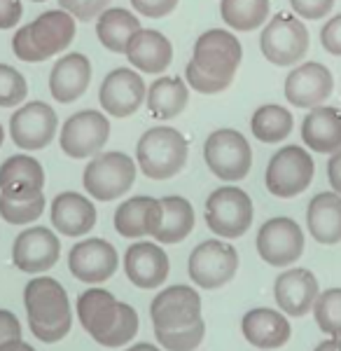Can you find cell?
I'll use <instances>...</instances> for the list:
<instances>
[{
  "mask_svg": "<svg viewBox=\"0 0 341 351\" xmlns=\"http://www.w3.org/2000/svg\"><path fill=\"white\" fill-rule=\"evenodd\" d=\"M77 319L101 347L117 349L138 332V314L103 288H89L77 298Z\"/></svg>",
  "mask_w": 341,
  "mask_h": 351,
  "instance_id": "6da1fadb",
  "label": "cell"
},
{
  "mask_svg": "<svg viewBox=\"0 0 341 351\" xmlns=\"http://www.w3.org/2000/svg\"><path fill=\"white\" fill-rule=\"evenodd\" d=\"M31 332L40 342H61L73 326V311L64 286L52 276H36L24 291Z\"/></svg>",
  "mask_w": 341,
  "mask_h": 351,
  "instance_id": "7a4b0ae2",
  "label": "cell"
},
{
  "mask_svg": "<svg viewBox=\"0 0 341 351\" xmlns=\"http://www.w3.org/2000/svg\"><path fill=\"white\" fill-rule=\"evenodd\" d=\"M75 16L66 10H47L31 24L21 26L12 38V52L26 64H42L66 52L75 40Z\"/></svg>",
  "mask_w": 341,
  "mask_h": 351,
  "instance_id": "3957f363",
  "label": "cell"
},
{
  "mask_svg": "<svg viewBox=\"0 0 341 351\" xmlns=\"http://www.w3.org/2000/svg\"><path fill=\"white\" fill-rule=\"evenodd\" d=\"M190 157L187 138L173 127H152L136 145V162L150 180H168L185 169Z\"/></svg>",
  "mask_w": 341,
  "mask_h": 351,
  "instance_id": "277c9868",
  "label": "cell"
},
{
  "mask_svg": "<svg viewBox=\"0 0 341 351\" xmlns=\"http://www.w3.org/2000/svg\"><path fill=\"white\" fill-rule=\"evenodd\" d=\"M243 61V47L231 31L210 28L197 38L192 49V64L206 77L227 89L234 82V75Z\"/></svg>",
  "mask_w": 341,
  "mask_h": 351,
  "instance_id": "5b68a950",
  "label": "cell"
},
{
  "mask_svg": "<svg viewBox=\"0 0 341 351\" xmlns=\"http://www.w3.org/2000/svg\"><path fill=\"white\" fill-rule=\"evenodd\" d=\"M136 180V162L119 150L99 152L87 162L82 173L84 190L96 202H112L131 190Z\"/></svg>",
  "mask_w": 341,
  "mask_h": 351,
  "instance_id": "8992f818",
  "label": "cell"
},
{
  "mask_svg": "<svg viewBox=\"0 0 341 351\" xmlns=\"http://www.w3.org/2000/svg\"><path fill=\"white\" fill-rule=\"evenodd\" d=\"M309 31L304 21L292 12H278L269 19L260 36L262 56L274 66H297L309 52Z\"/></svg>",
  "mask_w": 341,
  "mask_h": 351,
  "instance_id": "52a82bcc",
  "label": "cell"
},
{
  "mask_svg": "<svg viewBox=\"0 0 341 351\" xmlns=\"http://www.w3.org/2000/svg\"><path fill=\"white\" fill-rule=\"evenodd\" d=\"M206 225L215 237L238 239L253 225V199L236 185H223L206 199Z\"/></svg>",
  "mask_w": 341,
  "mask_h": 351,
  "instance_id": "ba28073f",
  "label": "cell"
},
{
  "mask_svg": "<svg viewBox=\"0 0 341 351\" xmlns=\"http://www.w3.org/2000/svg\"><path fill=\"white\" fill-rule=\"evenodd\" d=\"M316 173L314 157L302 145H286L266 164V190L278 199H292L309 188Z\"/></svg>",
  "mask_w": 341,
  "mask_h": 351,
  "instance_id": "9c48e42d",
  "label": "cell"
},
{
  "mask_svg": "<svg viewBox=\"0 0 341 351\" xmlns=\"http://www.w3.org/2000/svg\"><path fill=\"white\" fill-rule=\"evenodd\" d=\"M203 160L220 180H243L253 167V150L248 138L236 129H215L203 143Z\"/></svg>",
  "mask_w": 341,
  "mask_h": 351,
  "instance_id": "30bf717a",
  "label": "cell"
},
{
  "mask_svg": "<svg viewBox=\"0 0 341 351\" xmlns=\"http://www.w3.org/2000/svg\"><path fill=\"white\" fill-rule=\"evenodd\" d=\"M190 279L203 291H215L223 288L234 279L238 269V253L231 243L220 239H208L192 251L190 263Z\"/></svg>",
  "mask_w": 341,
  "mask_h": 351,
  "instance_id": "8fae6325",
  "label": "cell"
},
{
  "mask_svg": "<svg viewBox=\"0 0 341 351\" xmlns=\"http://www.w3.org/2000/svg\"><path fill=\"white\" fill-rule=\"evenodd\" d=\"M110 138V120L99 110H79L61 127V150L73 160H92Z\"/></svg>",
  "mask_w": 341,
  "mask_h": 351,
  "instance_id": "7c38bea8",
  "label": "cell"
},
{
  "mask_svg": "<svg viewBox=\"0 0 341 351\" xmlns=\"http://www.w3.org/2000/svg\"><path fill=\"white\" fill-rule=\"evenodd\" d=\"M150 316L155 330H187L201 326V298L190 286H170L152 300Z\"/></svg>",
  "mask_w": 341,
  "mask_h": 351,
  "instance_id": "4fadbf2b",
  "label": "cell"
},
{
  "mask_svg": "<svg viewBox=\"0 0 341 351\" xmlns=\"http://www.w3.org/2000/svg\"><path fill=\"white\" fill-rule=\"evenodd\" d=\"M257 253L271 267H288L304 253V232L292 218H269L257 232Z\"/></svg>",
  "mask_w": 341,
  "mask_h": 351,
  "instance_id": "5bb4252c",
  "label": "cell"
},
{
  "mask_svg": "<svg viewBox=\"0 0 341 351\" xmlns=\"http://www.w3.org/2000/svg\"><path fill=\"white\" fill-rule=\"evenodd\" d=\"M56 127H59L56 110L45 101H31V104L19 106L10 117V136L24 150L47 148L56 136Z\"/></svg>",
  "mask_w": 341,
  "mask_h": 351,
  "instance_id": "9a60e30c",
  "label": "cell"
},
{
  "mask_svg": "<svg viewBox=\"0 0 341 351\" xmlns=\"http://www.w3.org/2000/svg\"><path fill=\"white\" fill-rule=\"evenodd\" d=\"M147 99V87L140 73L134 68H115L103 77L99 89V104L110 117L134 115Z\"/></svg>",
  "mask_w": 341,
  "mask_h": 351,
  "instance_id": "2e32d148",
  "label": "cell"
},
{
  "mask_svg": "<svg viewBox=\"0 0 341 351\" xmlns=\"http://www.w3.org/2000/svg\"><path fill=\"white\" fill-rule=\"evenodd\" d=\"M61 241L49 228H28L14 239L12 263L26 274H45L59 263Z\"/></svg>",
  "mask_w": 341,
  "mask_h": 351,
  "instance_id": "e0dca14e",
  "label": "cell"
},
{
  "mask_svg": "<svg viewBox=\"0 0 341 351\" xmlns=\"http://www.w3.org/2000/svg\"><path fill=\"white\" fill-rule=\"evenodd\" d=\"M334 89V77L327 66L318 61H306L288 73L286 77V99L297 108H316L329 99Z\"/></svg>",
  "mask_w": 341,
  "mask_h": 351,
  "instance_id": "ac0fdd59",
  "label": "cell"
},
{
  "mask_svg": "<svg viewBox=\"0 0 341 351\" xmlns=\"http://www.w3.org/2000/svg\"><path fill=\"white\" fill-rule=\"evenodd\" d=\"M119 258L110 241L105 239H84L71 248L68 269L73 276L84 284H103L117 271Z\"/></svg>",
  "mask_w": 341,
  "mask_h": 351,
  "instance_id": "d6986e66",
  "label": "cell"
},
{
  "mask_svg": "<svg viewBox=\"0 0 341 351\" xmlns=\"http://www.w3.org/2000/svg\"><path fill=\"white\" fill-rule=\"evenodd\" d=\"M168 269L170 263L166 251L157 243L138 241L129 246L127 256H124V271H127L129 281L143 291H155L162 286L168 276Z\"/></svg>",
  "mask_w": 341,
  "mask_h": 351,
  "instance_id": "ffe728a7",
  "label": "cell"
},
{
  "mask_svg": "<svg viewBox=\"0 0 341 351\" xmlns=\"http://www.w3.org/2000/svg\"><path fill=\"white\" fill-rule=\"evenodd\" d=\"M92 84V61L79 52L64 54L49 73V94L56 104H73Z\"/></svg>",
  "mask_w": 341,
  "mask_h": 351,
  "instance_id": "44dd1931",
  "label": "cell"
},
{
  "mask_svg": "<svg viewBox=\"0 0 341 351\" xmlns=\"http://www.w3.org/2000/svg\"><path fill=\"white\" fill-rule=\"evenodd\" d=\"M162 199L155 197H134L117 206L115 230L119 237L140 239V237H155L162 228Z\"/></svg>",
  "mask_w": 341,
  "mask_h": 351,
  "instance_id": "7402d4cb",
  "label": "cell"
},
{
  "mask_svg": "<svg viewBox=\"0 0 341 351\" xmlns=\"http://www.w3.org/2000/svg\"><path fill=\"white\" fill-rule=\"evenodd\" d=\"M276 302L290 316H304L318 300V279L309 269H288L278 274L274 284Z\"/></svg>",
  "mask_w": 341,
  "mask_h": 351,
  "instance_id": "603a6c76",
  "label": "cell"
},
{
  "mask_svg": "<svg viewBox=\"0 0 341 351\" xmlns=\"http://www.w3.org/2000/svg\"><path fill=\"white\" fill-rule=\"evenodd\" d=\"M52 225L64 237H84L96 225V206L79 192H61L52 202Z\"/></svg>",
  "mask_w": 341,
  "mask_h": 351,
  "instance_id": "cb8c5ba5",
  "label": "cell"
},
{
  "mask_svg": "<svg viewBox=\"0 0 341 351\" xmlns=\"http://www.w3.org/2000/svg\"><path fill=\"white\" fill-rule=\"evenodd\" d=\"M127 59L140 73H164L173 61V45L164 33L152 28H140L127 45Z\"/></svg>",
  "mask_w": 341,
  "mask_h": 351,
  "instance_id": "d4e9b609",
  "label": "cell"
},
{
  "mask_svg": "<svg viewBox=\"0 0 341 351\" xmlns=\"http://www.w3.org/2000/svg\"><path fill=\"white\" fill-rule=\"evenodd\" d=\"M302 141L306 148L323 155L341 150V108L316 106L302 122Z\"/></svg>",
  "mask_w": 341,
  "mask_h": 351,
  "instance_id": "484cf974",
  "label": "cell"
},
{
  "mask_svg": "<svg viewBox=\"0 0 341 351\" xmlns=\"http://www.w3.org/2000/svg\"><path fill=\"white\" fill-rule=\"evenodd\" d=\"M45 188V169L36 157L12 155L0 164V192L10 197L40 195Z\"/></svg>",
  "mask_w": 341,
  "mask_h": 351,
  "instance_id": "4316f807",
  "label": "cell"
},
{
  "mask_svg": "<svg viewBox=\"0 0 341 351\" xmlns=\"http://www.w3.org/2000/svg\"><path fill=\"white\" fill-rule=\"evenodd\" d=\"M243 337L257 349H278L290 339L288 319L274 309H250L241 324Z\"/></svg>",
  "mask_w": 341,
  "mask_h": 351,
  "instance_id": "83f0119b",
  "label": "cell"
},
{
  "mask_svg": "<svg viewBox=\"0 0 341 351\" xmlns=\"http://www.w3.org/2000/svg\"><path fill=\"white\" fill-rule=\"evenodd\" d=\"M306 225H309L311 237L318 243L341 241V195L339 192H320L309 204L306 211Z\"/></svg>",
  "mask_w": 341,
  "mask_h": 351,
  "instance_id": "f1b7e54d",
  "label": "cell"
},
{
  "mask_svg": "<svg viewBox=\"0 0 341 351\" xmlns=\"http://www.w3.org/2000/svg\"><path fill=\"white\" fill-rule=\"evenodd\" d=\"M190 101V84L178 75L157 77L147 87V110L155 120H173L187 108Z\"/></svg>",
  "mask_w": 341,
  "mask_h": 351,
  "instance_id": "f546056e",
  "label": "cell"
},
{
  "mask_svg": "<svg viewBox=\"0 0 341 351\" xmlns=\"http://www.w3.org/2000/svg\"><path fill=\"white\" fill-rule=\"evenodd\" d=\"M140 31V21L124 8H108L96 19V36L112 54H127V45Z\"/></svg>",
  "mask_w": 341,
  "mask_h": 351,
  "instance_id": "4dcf8cb0",
  "label": "cell"
},
{
  "mask_svg": "<svg viewBox=\"0 0 341 351\" xmlns=\"http://www.w3.org/2000/svg\"><path fill=\"white\" fill-rule=\"evenodd\" d=\"M162 228L155 234L159 243H180L194 230V208L185 197H164Z\"/></svg>",
  "mask_w": 341,
  "mask_h": 351,
  "instance_id": "1f68e13d",
  "label": "cell"
},
{
  "mask_svg": "<svg viewBox=\"0 0 341 351\" xmlns=\"http://www.w3.org/2000/svg\"><path fill=\"white\" fill-rule=\"evenodd\" d=\"M292 112L283 106L266 104L260 106L250 117V132L260 143H283L292 134Z\"/></svg>",
  "mask_w": 341,
  "mask_h": 351,
  "instance_id": "d6a6232c",
  "label": "cell"
},
{
  "mask_svg": "<svg viewBox=\"0 0 341 351\" xmlns=\"http://www.w3.org/2000/svg\"><path fill=\"white\" fill-rule=\"evenodd\" d=\"M269 0H220V16L231 31L250 33L269 19Z\"/></svg>",
  "mask_w": 341,
  "mask_h": 351,
  "instance_id": "836d02e7",
  "label": "cell"
},
{
  "mask_svg": "<svg viewBox=\"0 0 341 351\" xmlns=\"http://www.w3.org/2000/svg\"><path fill=\"white\" fill-rule=\"evenodd\" d=\"M45 211V195L10 197L0 192V218L10 225H28L38 220Z\"/></svg>",
  "mask_w": 341,
  "mask_h": 351,
  "instance_id": "e575fe53",
  "label": "cell"
},
{
  "mask_svg": "<svg viewBox=\"0 0 341 351\" xmlns=\"http://www.w3.org/2000/svg\"><path fill=\"white\" fill-rule=\"evenodd\" d=\"M314 314L323 332L341 337V288H329L320 293L314 304Z\"/></svg>",
  "mask_w": 341,
  "mask_h": 351,
  "instance_id": "d590c367",
  "label": "cell"
},
{
  "mask_svg": "<svg viewBox=\"0 0 341 351\" xmlns=\"http://www.w3.org/2000/svg\"><path fill=\"white\" fill-rule=\"evenodd\" d=\"M28 94L26 77L10 64H0V108H16Z\"/></svg>",
  "mask_w": 341,
  "mask_h": 351,
  "instance_id": "8d00e7d4",
  "label": "cell"
},
{
  "mask_svg": "<svg viewBox=\"0 0 341 351\" xmlns=\"http://www.w3.org/2000/svg\"><path fill=\"white\" fill-rule=\"evenodd\" d=\"M157 342L168 351H192L203 342L206 324L187 328V330H155Z\"/></svg>",
  "mask_w": 341,
  "mask_h": 351,
  "instance_id": "74e56055",
  "label": "cell"
},
{
  "mask_svg": "<svg viewBox=\"0 0 341 351\" xmlns=\"http://www.w3.org/2000/svg\"><path fill=\"white\" fill-rule=\"evenodd\" d=\"M59 5L77 21H92L99 19L101 12L110 8V0H59Z\"/></svg>",
  "mask_w": 341,
  "mask_h": 351,
  "instance_id": "f35d334b",
  "label": "cell"
},
{
  "mask_svg": "<svg viewBox=\"0 0 341 351\" xmlns=\"http://www.w3.org/2000/svg\"><path fill=\"white\" fill-rule=\"evenodd\" d=\"M290 8L299 19H323L325 14L332 12L334 0H290Z\"/></svg>",
  "mask_w": 341,
  "mask_h": 351,
  "instance_id": "ab89813d",
  "label": "cell"
},
{
  "mask_svg": "<svg viewBox=\"0 0 341 351\" xmlns=\"http://www.w3.org/2000/svg\"><path fill=\"white\" fill-rule=\"evenodd\" d=\"M180 0H131V8L147 19H162L178 8Z\"/></svg>",
  "mask_w": 341,
  "mask_h": 351,
  "instance_id": "60d3db41",
  "label": "cell"
},
{
  "mask_svg": "<svg viewBox=\"0 0 341 351\" xmlns=\"http://www.w3.org/2000/svg\"><path fill=\"white\" fill-rule=\"evenodd\" d=\"M320 45L325 52L341 56V14L332 16V19L320 28Z\"/></svg>",
  "mask_w": 341,
  "mask_h": 351,
  "instance_id": "b9f144b4",
  "label": "cell"
},
{
  "mask_svg": "<svg viewBox=\"0 0 341 351\" xmlns=\"http://www.w3.org/2000/svg\"><path fill=\"white\" fill-rule=\"evenodd\" d=\"M24 8L21 0H0V31H10L19 24Z\"/></svg>",
  "mask_w": 341,
  "mask_h": 351,
  "instance_id": "7bdbcfd3",
  "label": "cell"
},
{
  "mask_svg": "<svg viewBox=\"0 0 341 351\" xmlns=\"http://www.w3.org/2000/svg\"><path fill=\"white\" fill-rule=\"evenodd\" d=\"M12 339H21L19 319L8 309H0V344H8Z\"/></svg>",
  "mask_w": 341,
  "mask_h": 351,
  "instance_id": "ee69618b",
  "label": "cell"
},
{
  "mask_svg": "<svg viewBox=\"0 0 341 351\" xmlns=\"http://www.w3.org/2000/svg\"><path fill=\"white\" fill-rule=\"evenodd\" d=\"M327 178H329V185H332L334 192L341 195V150L332 152L327 162Z\"/></svg>",
  "mask_w": 341,
  "mask_h": 351,
  "instance_id": "f6af8a7d",
  "label": "cell"
},
{
  "mask_svg": "<svg viewBox=\"0 0 341 351\" xmlns=\"http://www.w3.org/2000/svg\"><path fill=\"white\" fill-rule=\"evenodd\" d=\"M0 351H36L31 344H26L24 339H12L8 344H0Z\"/></svg>",
  "mask_w": 341,
  "mask_h": 351,
  "instance_id": "bcb514c9",
  "label": "cell"
},
{
  "mask_svg": "<svg viewBox=\"0 0 341 351\" xmlns=\"http://www.w3.org/2000/svg\"><path fill=\"white\" fill-rule=\"evenodd\" d=\"M316 351H341V337H332V339H327V342L318 344Z\"/></svg>",
  "mask_w": 341,
  "mask_h": 351,
  "instance_id": "7dc6e473",
  "label": "cell"
},
{
  "mask_svg": "<svg viewBox=\"0 0 341 351\" xmlns=\"http://www.w3.org/2000/svg\"><path fill=\"white\" fill-rule=\"evenodd\" d=\"M127 351H162V349L152 347V344H147V342H140V344H136V347L127 349Z\"/></svg>",
  "mask_w": 341,
  "mask_h": 351,
  "instance_id": "c3c4849f",
  "label": "cell"
},
{
  "mask_svg": "<svg viewBox=\"0 0 341 351\" xmlns=\"http://www.w3.org/2000/svg\"><path fill=\"white\" fill-rule=\"evenodd\" d=\"M3 141H5V129H3V124H0V148H3Z\"/></svg>",
  "mask_w": 341,
  "mask_h": 351,
  "instance_id": "681fc988",
  "label": "cell"
},
{
  "mask_svg": "<svg viewBox=\"0 0 341 351\" xmlns=\"http://www.w3.org/2000/svg\"><path fill=\"white\" fill-rule=\"evenodd\" d=\"M33 3H45V0H33Z\"/></svg>",
  "mask_w": 341,
  "mask_h": 351,
  "instance_id": "f907efd6",
  "label": "cell"
}]
</instances>
